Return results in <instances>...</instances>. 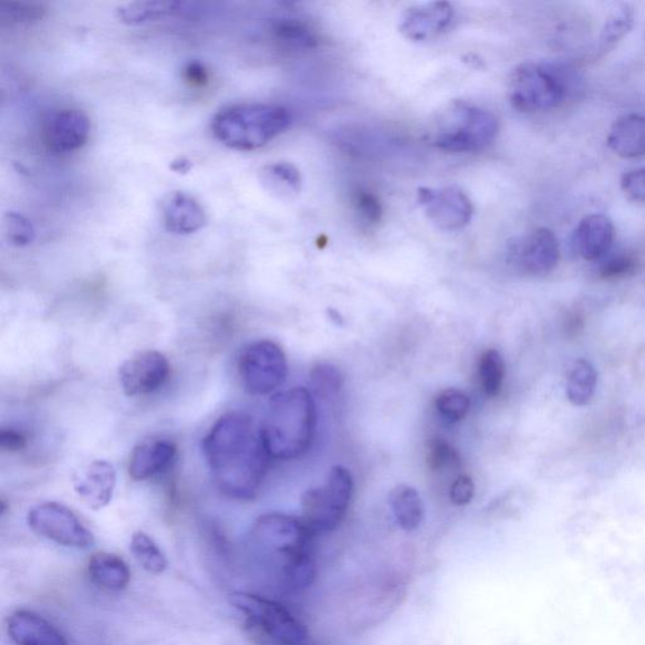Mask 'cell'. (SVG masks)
<instances>
[{
	"label": "cell",
	"mask_w": 645,
	"mask_h": 645,
	"mask_svg": "<svg viewBox=\"0 0 645 645\" xmlns=\"http://www.w3.org/2000/svg\"><path fill=\"white\" fill-rule=\"evenodd\" d=\"M116 480L112 462L95 460L75 477L74 488L90 510L100 511L113 501Z\"/></svg>",
	"instance_id": "15"
},
{
	"label": "cell",
	"mask_w": 645,
	"mask_h": 645,
	"mask_svg": "<svg viewBox=\"0 0 645 645\" xmlns=\"http://www.w3.org/2000/svg\"><path fill=\"white\" fill-rule=\"evenodd\" d=\"M87 574L91 583L107 592H123L132 580L128 563L111 552L94 553L89 560Z\"/></svg>",
	"instance_id": "21"
},
{
	"label": "cell",
	"mask_w": 645,
	"mask_h": 645,
	"mask_svg": "<svg viewBox=\"0 0 645 645\" xmlns=\"http://www.w3.org/2000/svg\"><path fill=\"white\" fill-rule=\"evenodd\" d=\"M388 502L396 523L406 532L419 529L425 518V507L417 490L402 485L391 490Z\"/></svg>",
	"instance_id": "24"
},
{
	"label": "cell",
	"mask_w": 645,
	"mask_h": 645,
	"mask_svg": "<svg viewBox=\"0 0 645 645\" xmlns=\"http://www.w3.org/2000/svg\"><path fill=\"white\" fill-rule=\"evenodd\" d=\"M354 212L363 222L377 225L383 220L384 207L379 198L367 188H356L351 197Z\"/></svg>",
	"instance_id": "35"
},
{
	"label": "cell",
	"mask_w": 645,
	"mask_h": 645,
	"mask_svg": "<svg viewBox=\"0 0 645 645\" xmlns=\"http://www.w3.org/2000/svg\"><path fill=\"white\" fill-rule=\"evenodd\" d=\"M428 466L439 475H451L461 467L459 451L443 438H434L428 443Z\"/></svg>",
	"instance_id": "30"
},
{
	"label": "cell",
	"mask_w": 645,
	"mask_h": 645,
	"mask_svg": "<svg viewBox=\"0 0 645 645\" xmlns=\"http://www.w3.org/2000/svg\"><path fill=\"white\" fill-rule=\"evenodd\" d=\"M44 13L45 9L39 3L0 2V18L11 23L38 22Z\"/></svg>",
	"instance_id": "36"
},
{
	"label": "cell",
	"mask_w": 645,
	"mask_h": 645,
	"mask_svg": "<svg viewBox=\"0 0 645 645\" xmlns=\"http://www.w3.org/2000/svg\"><path fill=\"white\" fill-rule=\"evenodd\" d=\"M261 433L271 459L295 460L305 456L316 433V407L311 391L294 387L272 396Z\"/></svg>",
	"instance_id": "2"
},
{
	"label": "cell",
	"mask_w": 645,
	"mask_h": 645,
	"mask_svg": "<svg viewBox=\"0 0 645 645\" xmlns=\"http://www.w3.org/2000/svg\"><path fill=\"white\" fill-rule=\"evenodd\" d=\"M269 31L272 40L289 50H314L320 44V35L301 18L287 15L274 18L269 23Z\"/></svg>",
	"instance_id": "23"
},
{
	"label": "cell",
	"mask_w": 645,
	"mask_h": 645,
	"mask_svg": "<svg viewBox=\"0 0 645 645\" xmlns=\"http://www.w3.org/2000/svg\"><path fill=\"white\" fill-rule=\"evenodd\" d=\"M194 165L193 162L186 159V158H179L176 160L171 162L170 168L177 173H184V175H186V173H188L190 169H193Z\"/></svg>",
	"instance_id": "43"
},
{
	"label": "cell",
	"mask_w": 645,
	"mask_h": 645,
	"mask_svg": "<svg viewBox=\"0 0 645 645\" xmlns=\"http://www.w3.org/2000/svg\"><path fill=\"white\" fill-rule=\"evenodd\" d=\"M30 529L63 548L86 550L94 544V534L69 507L59 502H44L31 508L27 514Z\"/></svg>",
	"instance_id": "10"
},
{
	"label": "cell",
	"mask_w": 645,
	"mask_h": 645,
	"mask_svg": "<svg viewBox=\"0 0 645 645\" xmlns=\"http://www.w3.org/2000/svg\"><path fill=\"white\" fill-rule=\"evenodd\" d=\"M177 458V445L168 439L148 438L134 448L128 471L135 481H144L165 474Z\"/></svg>",
	"instance_id": "16"
},
{
	"label": "cell",
	"mask_w": 645,
	"mask_h": 645,
	"mask_svg": "<svg viewBox=\"0 0 645 645\" xmlns=\"http://www.w3.org/2000/svg\"><path fill=\"white\" fill-rule=\"evenodd\" d=\"M7 632L15 645H69L56 626L31 611H17L8 616Z\"/></svg>",
	"instance_id": "18"
},
{
	"label": "cell",
	"mask_w": 645,
	"mask_h": 645,
	"mask_svg": "<svg viewBox=\"0 0 645 645\" xmlns=\"http://www.w3.org/2000/svg\"><path fill=\"white\" fill-rule=\"evenodd\" d=\"M311 376L314 393L325 399L337 395L343 386L341 371L330 363L315 366Z\"/></svg>",
	"instance_id": "34"
},
{
	"label": "cell",
	"mask_w": 645,
	"mask_h": 645,
	"mask_svg": "<svg viewBox=\"0 0 645 645\" xmlns=\"http://www.w3.org/2000/svg\"><path fill=\"white\" fill-rule=\"evenodd\" d=\"M27 447V436L15 429H3L0 431V448L4 451H21Z\"/></svg>",
	"instance_id": "40"
},
{
	"label": "cell",
	"mask_w": 645,
	"mask_h": 645,
	"mask_svg": "<svg viewBox=\"0 0 645 645\" xmlns=\"http://www.w3.org/2000/svg\"><path fill=\"white\" fill-rule=\"evenodd\" d=\"M3 235L6 240L15 248L29 247L35 240L32 221L14 211H9L3 217Z\"/></svg>",
	"instance_id": "32"
},
{
	"label": "cell",
	"mask_w": 645,
	"mask_h": 645,
	"mask_svg": "<svg viewBox=\"0 0 645 645\" xmlns=\"http://www.w3.org/2000/svg\"><path fill=\"white\" fill-rule=\"evenodd\" d=\"M614 241V226L605 215H590L580 222L575 232V245L580 257L594 261L611 250Z\"/></svg>",
	"instance_id": "20"
},
{
	"label": "cell",
	"mask_w": 645,
	"mask_h": 645,
	"mask_svg": "<svg viewBox=\"0 0 645 645\" xmlns=\"http://www.w3.org/2000/svg\"><path fill=\"white\" fill-rule=\"evenodd\" d=\"M622 188L634 201L645 202V168L626 173L622 178Z\"/></svg>",
	"instance_id": "39"
},
{
	"label": "cell",
	"mask_w": 645,
	"mask_h": 645,
	"mask_svg": "<svg viewBox=\"0 0 645 645\" xmlns=\"http://www.w3.org/2000/svg\"><path fill=\"white\" fill-rule=\"evenodd\" d=\"M481 389L488 397H496L501 393L506 363L502 354L497 350H488L481 354L478 365Z\"/></svg>",
	"instance_id": "29"
},
{
	"label": "cell",
	"mask_w": 645,
	"mask_h": 645,
	"mask_svg": "<svg viewBox=\"0 0 645 645\" xmlns=\"http://www.w3.org/2000/svg\"><path fill=\"white\" fill-rule=\"evenodd\" d=\"M508 258L527 275L547 277L560 261V245L555 233L544 227L518 238L508 247Z\"/></svg>",
	"instance_id": "11"
},
{
	"label": "cell",
	"mask_w": 645,
	"mask_h": 645,
	"mask_svg": "<svg viewBox=\"0 0 645 645\" xmlns=\"http://www.w3.org/2000/svg\"><path fill=\"white\" fill-rule=\"evenodd\" d=\"M260 180L270 194L279 198H294L302 190V175L292 163H272L260 170Z\"/></svg>",
	"instance_id": "25"
},
{
	"label": "cell",
	"mask_w": 645,
	"mask_h": 645,
	"mask_svg": "<svg viewBox=\"0 0 645 645\" xmlns=\"http://www.w3.org/2000/svg\"><path fill=\"white\" fill-rule=\"evenodd\" d=\"M239 376L249 394L263 396L284 384L288 361L275 342L262 340L245 347L239 358Z\"/></svg>",
	"instance_id": "9"
},
{
	"label": "cell",
	"mask_w": 645,
	"mask_h": 645,
	"mask_svg": "<svg viewBox=\"0 0 645 645\" xmlns=\"http://www.w3.org/2000/svg\"><path fill=\"white\" fill-rule=\"evenodd\" d=\"M476 493L474 479L467 475H459L452 480L449 489L450 501L456 506H467Z\"/></svg>",
	"instance_id": "38"
},
{
	"label": "cell",
	"mask_w": 645,
	"mask_h": 645,
	"mask_svg": "<svg viewBox=\"0 0 645 645\" xmlns=\"http://www.w3.org/2000/svg\"><path fill=\"white\" fill-rule=\"evenodd\" d=\"M292 125L288 108L271 104H238L223 107L211 124L215 138L227 148L251 152L266 147Z\"/></svg>",
	"instance_id": "3"
},
{
	"label": "cell",
	"mask_w": 645,
	"mask_h": 645,
	"mask_svg": "<svg viewBox=\"0 0 645 645\" xmlns=\"http://www.w3.org/2000/svg\"><path fill=\"white\" fill-rule=\"evenodd\" d=\"M454 18V8L448 2H434L408 9L399 31L406 39L426 41L448 29Z\"/></svg>",
	"instance_id": "17"
},
{
	"label": "cell",
	"mask_w": 645,
	"mask_h": 645,
	"mask_svg": "<svg viewBox=\"0 0 645 645\" xmlns=\"http://www.w3.org/2000/svg\"><path fill=\"white\" fill-rule=\"evenodd\" d=\"M633 18V9L626 4L617 8L616 11L608 17L601 39L602 51L612 49L617 41L624 38L626 32L632 29Z\"/></svg>",
	"instance_id": "33"
},
{
	"label": "cell",
	"mask_w": 645,
	"mask_h": 645,
	"mask_svg": "<svg viewBox=\"0 0 645 645\" xmlns=\"http://www.w3.org/2000/svg\"><path fill=\"white\" fill-rule=\"evenodd\" d=\"M435 407L443 419L449 424H456L466 419L470 410V399L457 388H448L435 399Z\"/></svg>",
	"instance_id": "31"
},
{
	"label": "cell",
	"mask_w": 645,
	"mask_h": 645,
	"mask_svg": "<svg viewBox=\"0 0 645 645\" xmlns=\"http://www.w3.org/2000/svg\"><path fill=\"white\" fill-rule=\"evenodd\" d=\"M353 493L351 471L342 466L333 467L322 486L303 495V521L314 534L334 531L347 514Z\"/></svg>",
	"instance_id": "7"
},
{
	"label": "cell",
	"mask_w": 645,
	"mask_h": 645,
	"mask_svg": "<svg viewBox=\"0 0 645 645\" xmlns=\"http://www.w3.org/2000/svg\"><path fill=\"white\" fill-rule=\"evenodd\" d=\"M637 261L632 257L621 256L607 260L601 268V278L604 280H620L633 274Z\"/></svg>",
	"instance_id": "37"
},
{
	"label": "cell",
	"mask_w": 645,
	"mask_h": 645,
	"mask_svg": "<svg viewBox=\"0 0 645 645\" xmlns=\"http://www.w3.org/2000/svg\"><path fill=\"white\" fill-rule=\"evenodd\" d=\"M568 83L560 69L542 62L518 65L508 83V97L517 111L540 113L559 107L568 96Z\"/></svg>",
	"instance_id": "6"
},
{
	"label": "cell",
	"mask_w": 645,
	"mask_h": 645,
	"mask_svg": "<svg viewBox=\"0 0 645 645\" xmlns=\"http://www.w3.org/2000/svg\"><path fill=\"white\" fill-rule=\"evenodd\" d=\"M313 535L303 518L280 512L260 516L251 530L252 543L262 553L279 560L280 570L289 561L311 553Z\"/></svg>",
	"instance_id": "8"
},
{
	"label": "cell",
	"mask_w": 645,
	"mask_h": 645,
	"mask_svg": "<svg viewBox=\"0 0 645 645\" xmlns=\"http://www.w3.org/2000/svg\"><path fill=\"white\" fill-rule=\"evenodd\" d=\"M91 131L89 116L80 108H61L43 125L45 147L54 154H70L84 147Z\"/></svg>",
	"instance_id": "14"
},
{
	"label": "cell",
	"mask_w": 645,
	"mask_h": 645,
	"mask_svg": "<svg viewBox=\"0 0 645 645\" xmlns=\"http://www.w3.org/2000/svg\"><path fill=\"white\" fill-rule=\"evenodd\" d=\"M184 77L187 84L195 87L206 86L208 80H210V75H208L204 63L197 61L188 63L184 72Z\"/></svg>",
	"instance_id": "41"
},
{
	"label": "cell",
	"mask_w": 645,
	"mask_h": 645,
	"mask_svg": "<svg viewBox=\"0 0 645 645\" xmlns=\"http://www.w3.org/2000/svg\"><path fill=\"white\" fill-rule=\"evenodd\" d=\"M180 7L177 2H136L117 8V17L125 24L139 25L177 13Z\"/></svg>",
	"instance_id": "27"
},
{
	"label": "cell",
	"mask_w": 645,
	"mask_h": 645,
	"mask_svg": "<svg viewBox=\"0 0 645 645\" xmlns=\"http://www.w3.org/2000/svg\"><path fill=\"white\" fill-rule=\"evenodd\" d=\"M584 324L585 322L583 315L576 312H571L568 313L565 320H563L562 330L566 337L574 339L578 337L581 332H583Z\"/></svg>",
	"instance_id": "42"
},
{
	"label": "cell",
	"mask_w": 645,
	"mask_h": 645,
	"mask_svg": "<svg viewBox=\"0 0 645 645\" xmlns=\"http://www.w3.org/2000/svg\"><path fill=\"white\" fill-rule=\"evenodd\" d=\"M202 449L221 492L235 501H252L260 492L271 459L252 417L230 413L205 436Z\"/></svg>",
	"instance_id": "1"
},
{
	"label": "cell",
	"mask_w": 645,
	"mask_h": 645,
	"mask_svg": "<svg viewBox=\"0 0 645 645\" xmlns=\"http://www.w3.org/2000/svg\"><path fill=\"white\" fill-rule=\"evenodd\" d=\"M611 149L623 158H638L645 154V116L631 114L621 117L607 136Z\"/></svg>",
	"instance_id": "22"
},
{
	"label": "cell",
	"mask_w": 645,
	"mask_h": 645,
	"mask_svg": "<svg viewBox=\"0 0 645 645\" xmlns=\"http://www.w3.org/2000/svg\"><path fill=\"white\" fill-rule=\"evenodd\" d=\"M170 365L165 354L145 351L126 360L119 368L123 393L128 397L147 396L166 385Z\"/></svg>",
	"instance_id": "13"
},
{
	"label": "cell",
	"mask_w": 645,
	"mask_h": 645,
	"mask_svg": "<svg viewBox=\"0 0 645 645\" xmlns=\"http://www.w3.org/2000/svg\"><path fill=\"white\" fill-rule=\"evenodd\" d=\"M229 602L261 645H305L306 626L284 605L247 592L230 594Z\"/></svg>",
	"instance_id": "4"
},
{
	"label": "cell",
	"mask_w": 645,
	"mask_h": 645,
	"mask_svg": "<svg viewBox=\"0 0 645 645\" xmlns=\"http://www.w3.org/2000/svg\"><path fill=\"white\" fill-rule=\"evenodd\" d=\"M597 386V372L586 360H579L572 366L568 378L566 394L569 402L575 406L592 403Z\"/></svg>",
	"instance_id": "26"
},
{
	"label": "cell",
	"mask_w": 645,
	"mask_h": 645,
	"mask_svg": "<svg viewBox=\"0 0 645 645\" xmlns=\"http://www.w3.org/2000/svg\"><path fill=\"white\" fill-rule=\"evenodd\" d=\"M166 229L176 235H190L204 229L207 216L201 204L186 193H173L162 204Z\"/></svg>",
	"instance_id": "19"
},
{
	"label": "cell",
	"mask_w": 645,
	"mask_h": 645,
	"mask_svg": "<svg viewBox=\"0 0 645 645\" xmlns=\"http://www.w3.org/2000/svg\"><path fill=\"white\" fill-rule=\"evenodd\" d=\"M131 551L139 565L152 575H160L168 568L165 552L148 533L135 532L132 535Z\"/></svg>",
	"instance_id": "28"
},
{
	"label": "cell",
	"mask_w": 645,
	"mask_h": 645,
	"mask_svg": "<svg viewBox=\"0 0 645 645\" xmlns=\"http://www.w3.org/2000/svg\"><path fill=\"white\" fill-rule=\"evenodd\" d=\"M417 201L429 220L445 231L462 229L475 215L469 197L456 187L420 188Z\"/></svg>",
	"instance_id": "12"
},
{
	"label": "cell",
	"mask_w": 645,
	"mask_h": 645,
	"mask_svg": "<svg viewBox=\"0 0 645 645\" xmlns=\"http://www.w3.org/2000/svg\"><path fill=\"white\" fill-rule=\"evenodd\" d=\"M499 132L495 114L467 103L452 104L431 134L434 147L448 153L479 152L492 144Z\"/></svg>",
	"instance_id": "5"
}]
</instances>
